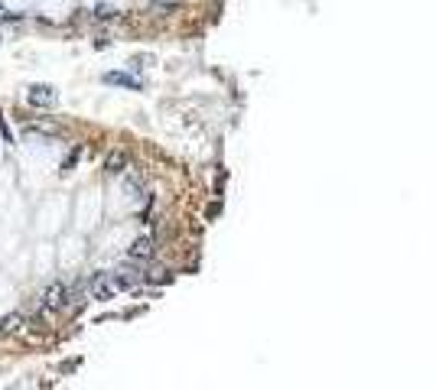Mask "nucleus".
<instances>
[{"label": "nucleus", "instance_id": "5", "mask_svg": "<svg viewBox=\"0 0 436 390\" xmlns=\"http://www.w3.org/2000/svg\"><path fill=\"white\" fill-rule=\"evenodd\" d=\"M153 251H157V241H153V238H137L134 247H130V260H150Z\"/></svg>", "mask_w": 436, "mask_h": 390}, {"label": "nucleus", "instance_id": "6", "mask_svg": "<svg viewBox=\"0 0 436 390\" xmlns=\"http://www.w3.org/2000/svg\"><path fill=\"white\" fill-rule=\"evenodd\" d=\"M23 326H26V316L23 312H10V316L0 319V335H17Z\"/></svg>", "mask_w": 436, "mask_h": 390}, {"label": "nucleus", "instance_id": "2", "mask_svg": "<svg viewBox=\"0 0 436 390\" xmlns=\"http://www.w3.org/2000/svg\"><path fill=\"white\" fill-rule=\"evenodd\" d=\"M40 306H43V316H49V312H55V309H62L65 306V286L53 283L43 296H40Z\"/></svg>", "mask_w": 436, "mask_h": 390}, {"label": "nucleus", "instance_id": "3", "mask_svg": "<svg viewBox=\"0 0 436 390\" xmlns=\"http://www.w3.org/2000/svg\"><path fill=\"white\" fill-rule=\"evenodd\" d=\"M26 98H30L33 107H53L55 101H59L55 88H49V85H33L30 91H26Z\"/></svg>", "mask_w": 436, "mask_h": 390}, {"label": "nucleus", "instance_id": "8", "mask_svg": "<svg viewBox=\"0 0 436 390\" xmlns=\"http://www.w3.org/2000/svg\"><path fill=\"white\" fill-rule=\"evenodd\" d=\"M105 82H111V85H130V88H137V82H134V78H128V75H105Z\"/></svg>", "mask_w": 436, "mask_h": 390}, {"label": "nucleus", "instance_id": "1", "mask_svg": "<svg viewBox=\"0 0 436 390\" xmlns=\"http://www.w3.org/2000/svg\"><path fill=\"white\" fill-rule=\"evenodd\" d=\"M117 293H121V283H117L114 274H95L91 283H88V296H91V299H101V303Z\"/></svg>", "mask_w": 436, "mask_h": 390}, {"label": "nucleus", "instance_id": "9", "mask_svg": "<svg viewBox=\"0 0 436 390\" xmlns=\"http://www.w3.org/2000/svg\"><path fill=\"white\" fill-rule=\"evenodd\" d=\"M98 17H101V20H111V17H114V10H111V7H98Z\"/></svg>", "mask_w": 436, "mask_h": 390}, {"label": "nucleus", "instance_id": "4", "mask_svg": "<svg viewBox=\"0 0 436 390\" xmlns=\"http://www.w3.org/2000/svg\"><path fill=\"white\" fill-rule=\"evenodd\" d=\"M128 166H130L128 153H121V150H111V153L105 157V172H107V176H121Z\"/></svg>", "mask_w": 436, "mask_h": 390}, {"label": "nucleus", "instance_id": "7", "mask_svg": "<svg viewBox=\"0 0 436 390\" xmlns=\"http://www.w3.org/2000/svg\"><path fill=\"white\" fill-rule=\"evenodd\" d=\"M114 276H117V283H121V290H130V286L140 283V274L134 270V267H117Z\"/></svg>", "mask_w": 436, "mask_h": 390}]
</instances>
